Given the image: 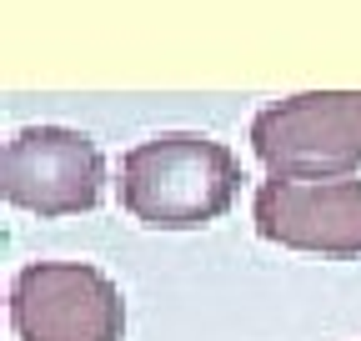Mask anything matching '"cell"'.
Wrapping results in <instances>:
<instances>
[{"instance_id":"1","label":"cell","mask_w":361,"mask_h":341,"mask_svg":"<svg viewBox=\"0 0 361 341\" xmlns=\"http://www.w3.org/2000/svg\"><path fill=\"white\" fill-rule=\"evenodd\" d=\"M121 206L151 231H201L231 211L241 166L201 131H166L121 156Z\"/></svg>"},{"instance_id":"3","label":"cell","mask_w":361,"mask_h":341,"mask_svg":"<svg viewBox=\"0 0 361 341\" xmlns=\"http://www.w3.org/2000/svg\"><path fill=\"white\" fill-rule=\"evenodd\" d=\"M106 191L101 146L75 125H25L0 151V196L30 216H80Z\"/></svg>"},{"instance_id":"2","label":"cell","mask_w":361,"mask_h":341,"mask_svg":"<svg viewBox=\"0 0 361 341\" xmlns=\"http://www.w3.org/2000/svg\"><path fill=\"white\" fill-rule=\"evenodd\" d=\"M251 151L271 176L341 181L361 170V91H301L251 120Z\"/></svg>"},{"instance_id":"5","label":"cell","mask_w":361,"mask_h":341,"mask_svg":"<svg viewBox=\"0 0 361 341\" xmlns=\"http://www.w3.org/2000/svg\"><path fill=\"white\" fill-rule=\"evenodd\" d=\"M251 221L266 241L311 256H361V181H291L271 176L256 186Z\"/></svg>"},{"instance_id":"4","label":"cell","mask_w":361,"mask_h":341,"mask_svg":"<svg viewBox=\"0 0 361 341\" xmlns=\"http://www.w3.org/2000/svg\"><path fill=\"white\" fill-rule=\"evenodd\" d=\"M11 326L20 341H121L126 302L85 261H30L11 281Z\"/></svg>"}]
</instances>
